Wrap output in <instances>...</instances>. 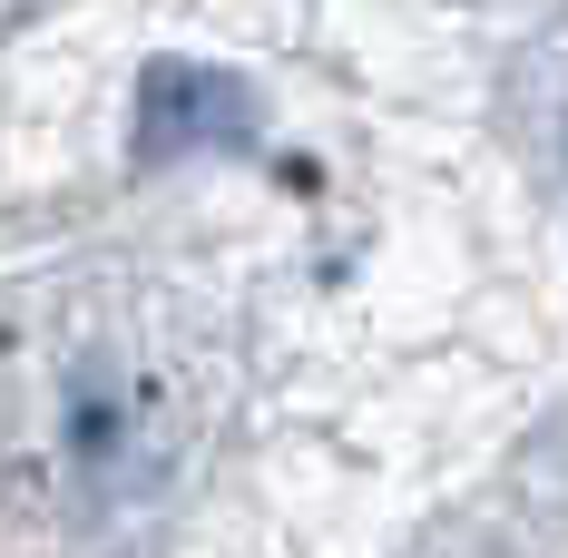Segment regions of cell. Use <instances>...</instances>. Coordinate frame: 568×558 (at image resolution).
<instances>
[]
</instances>
